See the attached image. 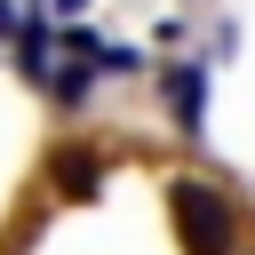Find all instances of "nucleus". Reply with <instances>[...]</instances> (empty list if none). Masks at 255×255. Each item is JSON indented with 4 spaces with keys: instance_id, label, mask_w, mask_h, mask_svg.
<instances>
[{
    "instance_id": "7ed1b4c3",
    "label": "nucleus",
    "mask_w": 255,
    "mask_h": 255,
    "mask_svg": "<svg viewBox=\"0 0 255 255\" xmlns=\"http://www.w3.org/2000/svg\"><path fill=\"white\" fill-rule=\"evenodd\" d=\"M167 112H175L183 135H199V120H207V64H199V56L167 72Z\"/></svg>"
},
{
    "instance_id": "20e7f679",
    "label": "nucleus",
    "mask_w": 255,
    "mask_h": 255,
    "mask_svg": "<svg viewBox=\"0 0 255 255\" xmlns=\"http://www.w3.org/2000/svg\"><path fill=\"white\" fill-rule=\"evenodd\" d=\"M247 255H255V247H247Z\"/></svg>"
},
{
    "instance_id": "f03ea898",
    "label": "nucleus",
    "mask_w": 255,
    "mask_h": 255,
    "mask_svg": "<svg viewBox=\"0 0 255 255\" xmlns=\"http://www.w3.org/2000/svg\"><path fill=\"white\" fill-rule=\"evenodd\" d=\"M48 183H56V199H96L104 191V151L96 143H64L48 159Z\"/></svg>"
},
{
    "instance_id": "f257e3e1",
    "label": "nucleus",
    "mask_w": 255,
    "mask_h": 255,
    "mask_svg": "<svg viewBox=\"0 0 255 255\" xmlns=\"http://www.w3.org/2000/svg\"><path fill=\"white\" fill-rule=\"evenodd\" d=\"M167 223L183 255H247V223L215 175H167Z\"/></svg>"
}]
</instances>
